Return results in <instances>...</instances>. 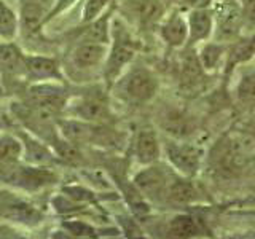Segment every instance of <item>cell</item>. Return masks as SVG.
Here are the masks:
<instances>
[{"mask_svg":"<svg viewBox=\"0 0 255 239\" xmlns=\"http://www.w3.org/2000/svg\"><path fill=\"white\" fill-rule=\"evenodd\" d=\"M5 179L13 183V185H18L21 188L26 190H34L45 187L48 183H51L54 180V174H51L46 167L42 166H26V167H11L10 171L6 172Z\"/></svg>","mask_w":255,"mask_h":239,"instance_id":"8fae6325","label":"cell"},{"mask_svg":"<svg viewBox=\"0 0 255 239\" xmlns=\"http://www.w3.org/2000/svg\"><path fill=\"white\" fill-rule=\"evenodd\" d=\"M123 11L140 27H151L164 18V0H123Z\"/></svg>","mask_w":255,"mask_h":239,"instance_id":"52a82bcc","label":"cell"},{"mask_svg":"<svg viewBox=\"0 0 255 239\" xmlns=\"http://www.w3.org/2000/svg\"><path fill=\"white\" fill-rule=\"evenodd\" d=\"M238 101L246 107H255V72L244 74L236 86Z\"/></svg>","mask_w":255,"mask_h":239,"instance_id":"d4e9b609","label":"cell"},{"mask_svg":"<svg viewBox=\"0 0 255 239\" xmlns=\"http://www.w3.org/2000/svg\"><path fill=\"white\" fill-rule=\"evenodd\" d=\"M110 16L112 11H107L106 14H101L99 18L90 22V27L83 34V40L90 42H99V43H110Z\"/></svg>","mask_w":255,"mask_h":239,"instance_id":"603a6c76","label":"cell"},{"mask_svg":"<svg viewBox=\"0 0 255 239\" xmlns=\"http://www.w3.org/2000/svg\"><path fill=\"white\" fill-rule=\"evenodd\" d=\"M255 56V35L239 38L233 45L227 48L225 62H223V69L227 74H231L238 66L246 64Z\"/></svg>","mask_w":255,"mask_h":239,"instance_id":"ac0fdd59","label":"cell"},{"mask_svg":"<svg viewBox=\"0 0 255 239\" xmlns=\"http://www.w3.org/2000/svg\"><path fill=\"white\" fill-rule=\"evenodd\" d=\"M239 10L246 26L254 27L255 26V0H241Z\"/></svg>","mask_w":255,"mask_h":239,"instance_id":"f1b7e54d","label":"cell"},{"mask_svg":"<svg viewBox=\"0 0 255 239\" xmlns=\"http://www.w3.org/2000/svg\"><path fill=\"white\" fill-rule=\"evenodd\" d=\"M19 2H26V3H32V5H37L40 8H43V10L48 11V14H50L51 8L54 5V0H19ZM48 19V18H46Z\"/></svg>","mask_w":255,"mask_h":239,"instance_id":"4dcf8cb0","label":"cell"},{"mask_svg":"<svg viewBox=\"0 0 255 239\" xmlns=\"http://www.w3.org/2000/svg\"><path fill=\"white\" fill-rule=\"evenodd\" d=\"M215 171L223 175H236L255 163L254 142L241 132L228 134L217 142L212 151Z\"/></svg>","mask_w":255,"mask_h":239,"instance_id":"6da1fadb","label":"cell"},{"mask_svg":"<svg viewBox=\"0 0 255 239\" xmlns=\"http://www.w3.org/2000/svg\"><path fill=\"white\" fill-rule=\"evenodd\" d=\"M206 70L203 69L201 62L198 59V54H187L182 61V70H180V85L185 90H193L198 88L203 82V75Z\"/></svg>","mask_w":255,"mask_h":239,"instance_id":"ffe728a7","label":"cell"},{"mask_svg":"<svg viewBox=\"0 0 255 239\" xmlns=\"http://www.w3.org/2000/svg\"><path fill=\"white\" fill-rule=\"evenodd\" d=\"M163 153L172 169L177 171L182 177H193L198 174L203 163L204 150L183 139H171L163 143Z\"/></svg>","mask_w":255,"mask_h":239,"instance_id":"3957f363","label":"cell"},{"mask_svg":"<svg viewBox=\"0 0 255 239\" xmlns=\"http://www.w3.org/2000/svg\"><path fill=\"white\" fill-rule=\"evenodd\" d=\"M74 2H75V0H54V5H53V8H51L50 14H48L46 22L50 21V19H53L58 13L64 11V10H66V6H70Z\"/></svg>","mask_w":255,"mask_h":239,"instance_id":"f546056e","label":"cell"},{"mask_svg":"<svg viewBox=\"0 0 255 239\" xmlns=\"http://www.w3.org/2000/svg\"><path fill=\"white\" fill-rule=\"evenodd\" d=\"M135 51H137V45L134 38L122 21L115 19L110 27V46L107 59L104 62V78L109 83H115L117 78L134 59Z\"/></svg>","mask_w":255,"mask_h":239,"instance_id":"7a4b0ae2","label":"cell"},{"mask_svg":"<svg viewBox=\"0 0 255 239\" xmlns=\"http://www.w3.org/2000/svg\"><path fill=\"white\" fill-rule=\"evenodd\" d=\"M227 45L223 42H203L199 43V50H198V59L201 62L203 69L211 74L215 72L220 66H223L225 62V54H227Z\"/></svg>","mask_w":255,"mask_h":239,"instance_id":"d6986e66","label":"cell"},{"mask_svg":"<svg viewBox=\"0 0 255 239\" xmlns=\"http://www.w3.org/2000/svg\"><path fill=\"white\" fill-rule=\"evenodd\" d=\"M161 143L151 127H142L134 137V158L142 166L156 163L161 156Z\"/></svg>","mask_w":255,"mask_h":239,"instance_id":"9a60e30c","label":"cell"},{"mask_svg":"<svg viewBox=\"0 0 255 239\" xmlns=\"http://www.w3.org/2000/svg\"><path fill=\"white\" fill-rule=\"evenodd\" d=\"M22 155V143L14 137L3 135L0 137V164H13Z\"/></svg>","mask_w":255,"mask_h":239,"instance_id":"484cf974","label":"cell"},{"mask_svg":"<svg viewBox=\"0 0 255 239\" xmlns=\"http://www.w3.org/2000/svg\"><path fill=\"white\" fill-rule=\"evenodd\" d=\"M110 0H86L82 13V22H91L104 13Z\"/></svg>","mask_w":255,"mask_h":239,"instance_id":"4316f807","label":"cell"},{"mask_svg":"<svg viewBox=\"0 0 255 239\" xmlns=\"http://www.w3.org/2000/svg\"><path fill=\"white\" fill-rule=\"evenodd\" d=\"M27 78L35 82H62L64 75L59 62L43 54H26Z\"/></svg>","mask_w":255,"mask_h":239,"instance_id":"4fadbf2b","label":"cell"},{"mask_svg":"<svg viewBox=\"0 0 255 239\" xmlns=\"http://www.w3.org/2000/svg\"><path fill=\"white\" fill-rule=\"evenodd\" d=\"M167 233L174 238H193L199 235V227L193 217L180 214V215H175L169 222Z\"/></svg>","mask_w":255,"mask_h":239,"instance_id":"cb8c5ba5","label":"cell"},{"mask_svg":"<svg viewBox=\"0 0 255 239\" xmlns=\"http://www.w3.org/2000/svg\"><path fill=\"white\" fill-rule=\"evenodd\" d=\"M188 24V42L187 45H199L207 42L214 35V13L209 8H196L187 13Z\"/></svg>","mask_w":255,"mask_h":239,"instance_id":"7c38bea8","label":"cell"},{"mask_svg":"<svg viewBox=\"0 0 255 239\" xmlns=\"http://www.w3.org/2000/svg\"><path fill=\"white\" fill-rule=\"evenodd\" d=\"M159 126L161 129L171 135L172 139H185L193 132V121L180 110H166L159 117Z\"/></svg>","mask_w":255,"mask_h":239,"instance_id":"e0dca14e","label":"cell"},{"mask_svg":"<svg viewBox=\"0 0 255 239\" xmlns=\"http://www.w3.org/2000/svg\"><path fill=\"white\" fill-rule=\"evenodd\" d=\"M122 98L131 104H147L156 96L158 80L145 67H134L118 82Z\"/></svg>","mask_w":255,"mask_h":239,"instance_id":"277c9868","label":"cell"},{"mask_svg":"<svg viewBox=\"0 0 255 239\" xmlns=\"http://www.w3.org/2000/svg\"><path fill=\"white\" fill-rule=\"evenodd\" d=\"M169 2L175 6V10L190 11L196 8H209L212 0H169Z\"/></svg>","mask_w":255,"mask_h":239,"instance_id":"83f0119b","label":"cell"},{"mask_svg":"<svg viewBox=\"0 0 255 239\" xmlns=\"http://www.w3.org/2000/svg\"><path fill=\"white\" fill-rule=\"evenodd\" d=\"M166 198L171 199L172 203H191L198 198V193L195 187L187 180V177L183 179H171L169 185H167Z\"/></svg>","mask_w":255,"mask_h":239,"instance_id":"7402d4cb","label":"cell"},{"mask_svg":"<svg viewBox=\"0 0 255 239\" xmlns=\"http://www.w3.org/2000/svg\"><path fill=\"white\" fill-rule=\"evenodd\" d=\"M0 77L5 80L27 78L26 54L13 42H0Z\"/></svg>","mask_w":255,"mask_h":239,"instance_id":"9c48e42d","label":"cell"},{"mask_svg":"<svg viewBox=\"0 0 255 239\" xmlns=\"http://www.w3.org/2000/svg\"><path fill=\"white\" fill-rule=\"evenodd\" d=\"M171 177L163 167L153 164H147L142 171H139L134 177V185L139 193L148 199H161L166 198L167 185Z\"/></svg>","mask_w":255,"mask_h":239,"instance_id":"8992f818","label":"cell"},{"mask_svg":"<svg viewBox=\"0 0 255 239\" xmlns=\"http://www.w3.org/2000/svg\"><path fill=\"white\" fill-rule=\"evenodd\" d=\"M159 35L171 48H182L188 42V24L187 16L180 10H174L171 14L164 16L159 22Z\"/></svg>","mask_w":255,"mask_h":239,"instance_id":"5bb4252c","label":"cell"},{"mask_svg":"<svg viewBox=\"0 0 255 239\" xmlns=\"http://www.w3.org/2000/svg\"><path fill=\"white\" fill-rule=\"evenodd\" d=\"M19 34V16L5 0H0V40L13 42Z\"/></svg>","mask_w":255,"mask_h":239,"instance_id":"44dd1931","label":"cell"},{"mask_svg":"<svg viewBox=\"0 0 255 239\" xmlns=\"http://www.w3.org/2000/svg\"><path fill=\"white\" fill-rule=\"evenodd\" d=\"M214 32L217 34L219 42L236 37L239 27L244 24L239 5L235 3V0H223V3L214 13Z\"/></svg>","mask_w":255,"mask_h":239,"instance_id":"ba28073f","label":"cell"},{"mask_svg":"<svg viewBox=\"0 0 255 239\" xmlns=\"http://www.w3.org/2000/svg\"><path fill=\"white\" fill-rule=\"evenodd\" d=\"M27 106L37 107L58 115L67 107L66 91L58 85H51L50 82H38L27 90Z\"/></svg>","mask_w":255,"mask_h":239,"instance_id":"5b68a950","label":"cell"},{"mask_svg":"<svg viewBox=\"0 0 255 239\" xmlns=\"http://www.w3.org/2000/svg\"><path fill=\"white\" fill-rule=\"evenodd\" d=\"M109 54V43L82 40L72 51V64L80 70H90L104 66Z\"/></svg>","mask_w":255,"mask_h":239,"instance_id":"30bf717a","label":"cell"},{"mask_svg":"<svg viewBox=\"0 0 255 239\" xmlns=\"http://www.w3.org/2000/svg\"><path fill=\"white\" fill-rule=\"evenodd\" d=\"M72 115L86 123H101L109 117L107 104L96 96H86L72 106Z\"/></svg>","mask_w":255,"mask_h":239,"instance_id":"2e32d148","label":"cell"}]
</instances>
